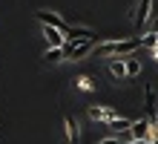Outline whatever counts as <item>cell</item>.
I'll list each match as a JSON object with an SVG mask.
<instances>
[{"instance_id": "obj_1", "label": "cell", "mask_w": 158, "mask_h": 144, "mask_svg": "<svg viewBox=\"0 0 158 144\" xmlns=\"http://www.w3.org/2000/svg\"><path fill=\"white\" fill-rule=\"evenodd\" d=\"M35 17H38L43 26H52V29H58V32H63V35H66V41H86V37H92V32H89V29L69 26L60 15H55V12H38Z\"/></svg>"}, {"instance_id": "obj_2", "label": "cell", "mask_w": 158, "mask_h": 144, "mask_svg": "<svg viewBox=\"0 0 158 144\" xmlns=\"http://www.w3.org/2000/svg\"><path fill=\"white\" fill-rule=\"evenodd\" d=\"M141 46H144V37H121V41L98 43V46H95V55H98V58H109V55L129 58V55H135L138 49H141Z\"/></svg>"}, {"instance_id": "obj_3", "label": "cell", "mask_w": 158, "mask_h": 144, "mask_svg": "<svg viewBox=\"0 0 158 144\" xmlns=\"http://www.w3.org/2000/svg\"><path fill=\"white\" fill-rule=\"evenodd\" d=\"M63 52H66L69 61H81V58H86L95 52V35L86 37V41H69L66 46H63Z\"/></svg>"}, {"instance_id": "obj_4", "label": "cell", "mask_w": 158, "mask_h": 144, "mask_svg": "<svg viewBox=\"0 0 158 144\" xmlns=\"http://www.w3.org/2000/svg\"><path fill=\"white\" fill-rule=\"evenodd\" d=\"M124 138H132V141H150L152 138V130H150V121L141 118V121H132V127H129L127 133H121ZM118 136V138H121Z\"/></svg>"}, {"instance_id": "obj_5", "label": "cell", "mask_w": 158, "mask_h": 144, "mask_svg": "<svg viewBox=\"0 0 158 144\" xmlns=\"http://www.w3.org/2000/svg\"><path fill=\"white\" fill-rule=\"evenodd\" d=\"M150 12H152V0H138V3H135L132 23H135V29H138V32H141V29H144V23L150 20Z\"/></svg>"}, {"instance_id": "obj_6", "label": "cell", "mask_w": 158, "mask_h": 144, "mask_svg": "<svg viewBox=\"0 0 158 144\" xmlns=\"http://www.w3.org/2000/svg\"><path fill=\"white\" fill-rule=\"evenodd\" d=\"M43 37L49 41V46H66V43H69L66 35L58 32V29H52V26H43Z\"/></svg>"}, {"instance_id": "obj_7", "label": "cell", "mask_w": 158, "mask_h": 144, "mask_svg": "<svg viewBox=\"0 0 158 144\" xmlns=\"http://www.w3.org/2000/svg\"><path fill=\"white\" fill-rule=\"evenodd\" d=\"M63 127H66V136H69V141L75 144L78 138H81V130H78V121L72 118V115H66V118H63Z\"/></svg>"}, {"instance_id": "obj_8", "label": "cell", "mask_w": 158, "mask_h": 144, "mask_svg": "<svg viewBox=\"0 0 158 144\" xmlns=\"http://www.w3.org/2000/svg\"><path fill=\"white\" fill-rule=\"evenodd\" d=\"M63 58H66L63 46H49V49H46V55H43V61H46V63H58V61H63Z\"/></svg>"}, {"instance_id": "obj_9", "label": "cell", "mask_w": 158, "mask_h": 144, "mask_svg": "<svg viewBox=\"0 0 158 144\" xmlns=\"http://www.w3.org/2000/svg\"><path fill=\"white\" fill-rule=\"evenodd\" d=\"M109 72H112L118 81L127 78V61H124V58H121V61H112V63H109Z\"/></svg>"}, {"instance_id": "obj_10", "label": "cell", "mask_w": 158, "mask_h": 144, "mask_svg": "<svg viewBox=\"0 0 158 144\" xmlns=\"http://www.w3.org/2000/svg\"><path fill=\"white\" fill-rule=\"evenodd\" d=\"M124 61H127V78H135V75L141 72V61H138V58H132V55L124 58Z\"/></svg>"}, {"instance_id": "obj_11", "label": "cell", "mask_w": 158, "mask_h": 144, "mask_svg": "<svg viewBox=\"0 0 158 144\" xmlns=\"http://www.w3.org/2000/svg\"><path fill=\"white\" fill-rule=\"evenodd\" d=\"M104 112H106V107H89V118L104 121Z\"/></svg>"}, {"instance_id": "obj_12", "label": "cell", "mask_w": 158, "mask_h": 144, "mask_svg": "<svg viewBox=\"0 0 158 144\" xmlns=\"http://www.w3.org/2000/svg\"><path fill=\"white\" fill-rule=\"evenodd\" d=\"M78 86H81V89H92L95 84H92V78H89V75H81V78H78Z\"/></svg>"}, {"instance_id": "obj_13", "label": "cell", "mask_w": 158, "mask_h": 144, "mask_svg": "<svg viewBox=\"0 0 158 144\" xmlns=\"http://www.w3.org/2000/svg\"><path fill=\"white\" fill-rule=\"evenodd\" d=\"M144 46H158V35H144Z\"/></svg>"}, {"instance_id": "obj_14", "label": "cell", "mask_w": 158, "mask_h": 144, "mask_svg": "<svg viewBox=\"0 0 158 144\" xmlns=\"http://www.w3.org/2000/svg\"><path fill=\"white\" fill-rule=\"evenodd\" d=\"M98 144H121V138H104V141H98Z\"/></svg>"}, {"instance_id": "obj_15", "label": "cell", "mask_w": 158, "mask_h": 144, "mask_svg": "<svg viewBox=\"0 0 158 144\" xmlns=\"http://www.w3.org/2000/svg\"><path fill=\"white\" fill-rule=\"evenodd\" d=\"M155 61H158V49H155Z\"/></svg>"}, {"instance_id": "obj_16", "label": "cell", "mask_w": 158, "mask_h": 144, "mask_svg": "<svg viewBox=\"0 0 158 144\" xmlns=\"http://www.w3.org/2000/svg\"><path fill=\"white\" fill-rule=\"evenodd\" d=\"M121 144H124V141H121Z\"/></svg>"}, {"instance_id": "obj_17", "label": "cell", "mask_w": 158, "mask_h": 144, "mask_svg": "<svg viewBox=\"0 0 158 144\" xmlns=\"http://www.w3.org/2000/svg\"><path fill=\"white\" fill-rule=\"evenodd\" d=\"M155 49H158V46H155Z\"/></svg>"}]
</instances>
